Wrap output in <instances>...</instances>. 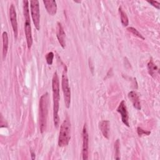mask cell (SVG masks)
<instances>
[{"instance_id": "obj_20", "label": "cell", "mask_w": 160, "mask_h": 160, "mask_svg": "<svg viewBox=\"0 0 160 160\" xmlns=\"http://www.w3.org/2000/svg\"><path fill=\"white\" fill-rule=\"evenodd\" d=\"M137 132L138 134V135L139 136H141L142 135H146V136H148L151 134V132L150 131H146L144 129H142L140 127H138L137 128Z\"/></svg>"}, {"instance_id": "obj_15", "label": "cell", "mask_w": 160, "mask_h": 160, "mask_svg": "<svg viewBox=\"0 0 160 160\" xmlns=\"http://www.w3.org/2000/svg\"><path fill=\"white\" fill-rule=\"evenodd\" d=\"M148 69L149 74L152 76L154 78L155 74H156V72L159 71L158 68L156 66V64L154 63L153 61L151 59L149 62L148 63Z\"/></svg>"}, {"instance_id": "obj_8", "label": "cell", "mask_w": 160, "mask_h": 160, "mask_svg": "<svg viewBox=\"0 0 160 160\" xmlns=\"http://www.w3.org/2000/svg\"><path fill=\"white\" fill-rule=\"evenodd\" d=\"M117 111L121 114L122 122L128 127H129V115L127 109V107L126 105V102L124 100H122L119 104Z\"/></svg>"}, {"instance_id": "obj_13", "label": "cell", "mask_w": 160, "mask_h": 160, "mask_svg": "<svg viewBox=\"0 0 160 160\" xmlns=\"http://www.w3.org/2000/svg\"><path fill=\"white\" fill-rule=\"evenodd\" d=\"M109 124H110V122L108 120L101 121L99 123V128L101 130L103 136L106 139H109Z\"/></svg>"}, {"instance_id": "obj_11", "label": "cell", "mask_w": 160, "mask_h": 160, "mask_svg": "<svg viewBox=\"0 0 160 160\" xmlns=\"http://www.w3.org/2000/svg\"><path fill=\"white\" fill-rule=\"evenodd\" d=\"M44 7L48 12V14L51 16H54L57 12V3L54 0L52 1H42Z\"/></svg>"}, {"instance_id": "obj_19", "label": "cell", "mask_w": 160, "mask_h": 160, "mask_svg": "<svg viewBox=\"0 0 160 160\" xmlns=\"http://www.w3.org/2000/svg\"><path fill=\"white\" fill-rule=\"evenodd\" d=\"M114 148H115V150H116V151H115V155H116L115 159H119L120 158L119 157V139H117L116 141L115 142Z\"/></svg>"}, {"instance_id": "obj_2", "label": "cell", "mask_w": 160, "mask_h": 160, "mask_svg": "<svg viewBox=\"0 0 160 160\" xmlns=\"http://www.w3.org/2000/svg\"><path fill=\"white\" fill-rule=\"evenodd\" d=\"M48 93L43 94L39 99V128L41 133H43L47 125L48 113Z\"/></svg>"}, {"instance_id": "obj_9", "label": "cell", "mask_w": 160, "mask_h": 160, "mask_svg": "<svg viewBox=\"0 0 160 160\" xmlns=\"http://www.w3.org/2000/svg\"><path fill=\"white\" fill-rule=\"evenodd\" d=\"M9 18L10 21L12 26V28L13 30L14 38L16 39L18 37V22H17V16L16 11L14 5L12 4L9 8Z\"/></svg>"}, {"instance_id": "obj_3", "label": "cell", "mask_w": 160, "mask_h": 160, "mask_svg": "<svg viewBox=\"0 0 160 160\" xmlns=\"http://www.w3.org/2000/svg\"><path fill=\"white\" fill-rule=\"evenodd\" d=\"M23 14L24 17V32L26 39L27 46L29 49H31L32 44V36L31 31V26L30 22L29 10V1H23Z\"/></svg>"}, {"instance_id": "obj_22", "label": "cell", "mask_w": 160, "mask_h": 160, "mask_svg": "<svg viewBox=\"0 0 160 160\" xmlns=\"http://www.w3.org/2000/svg\"><path fill=\"white\" fill-rule=\"evenodd\" d=\"M31 157H32V159H35V154L33 152H31Z\"/></svg>"}, {"instance_id": "obj_1", "label": "cell", "mask_w": 160, "mask_h": 160, "mask_svg": "<svg viewBox=\"0 0 160 160\" xmlns=\"http://www.w3.org/2000/svg\"><path fill=\"white\" fill-rule=\"evenodd\" d=\"M52 99H53V121L54 125L56 128H58L59 124V117L58 112L59 109V81L58 74L55 72L52 79Z\"/></svg>"}, {"instance_id": "obj_4", "label": "cell", "mask_w": 160, "mask_h": 160, "mask_svg": "<svg viewBox=\"0 0 160 160\" xmlns=\"http://www.w3.org/2000/svg\"><path fill=\"white\" fill-rule=\"evenodd\" d=\"M71 122L68 118H66L62 122L59 138H58V145L59 147H64L69 144L71 139Z\"/></svg>"}, {"instance_id": "obj_5", "label": "cell", "mask_w": 160, "mask_h": 160, "mask_svg": "<svg viewBox=\"0 0 160 160\" xmlns=\"http://www.w3.org/2000/svg\"><path fill=\"white\" fill-rule=\"evenodd\" d=\"M61 87L62 90L63 92L64 96V100L65 103V106L66 108H69L70 104H71V89L69 88V81L67 74V68L66 66H64L62 74V78H61Z\"/></svg>"}, {"instance_id": "obj_17", "label": "cell", "mask_w": 160, "mask_h": 160, "mask_svg": "<svg viewBox=\"0 0 160 160\" xmlns=\"http://www.w3.org/2000/svg\"><path fill=\"white\" fill-rule=\"evenodd\" d=\"M127 30H128V31L131 32L132 34H133L134 36L138 37L139 38L142 39H143V40L144 39V38L142 36V35L136 29H135L134 28H133V27H129V28H127Z\"/></svg>"}, {"instance_id": "obj_6", "label": "cell", "mask_w": 160, "mask_h": 160, "mask_svg": "<svg viewBox=\"0 0 160 160\" xmlns=\"http://www.w3.org/2000/svg\"><path fill=\"white\" fill-rule=\"evenodd\" d=\"M31 15L33 24L37 30L40 29V11L39 2L37 0H32L30 1Z\"/></svg>"}, {"instance_id": "obj_16", "label": "cell", "mask_w": 160, "mask_h": 160, "mask_svg": "<svg viewBox=\"0 0 160 160\" xmlns=\"http://www.w3.org/2000/svg\"><path fill=\"white\" fill-rule=\"evenodd\" d=\"M119 12L120 14V17H121V21L123 26H127L129 24V21H128V18L126 15V14L124 12V11L122 9L121 7L119 8Z\"/></svg>"}, {"instance_id": "obj_18", "label": "cell", "mask_w": 160, "mask_h": 160, "mask_svg": "<svg viewBox=\"0 0 160 160\" xmlns=\"http://www.w3.org/2000/svg\"><path fill=\"white\" fill-rule=\"evenodd\" d=\"M54 58V53L52 52H49L46 55V60L49 65H51L52 64V61Z\"/></svg>"}, {"instance_id": "obj_7", "label": "cell", "mask_w": 160, "mask_h": 160, "mask_svg": "<svg viewBox=\"0 0 160 160\" xmlns=\"http://www.w3.org/2000/svg\"><path fill=\"white\" fill-rule=\"evenodd\" d=\"M82 159L86 160L88 159V149H89V135L88 132L86 124H84L82 131Z\"/></svg>"}, {"instance_id": "obj_21", "label": "cell", "mask_w": 160, "mask_h": 160, "mask_svg": "<svg viewBox=\"0 0 160 160\" xmlns=\"http://www.w3.org/2000/svg\"><path fill=\"white\" fill-rule=\"evenodd\" d=\"M149 3H150L151 5H152L154 7H155L156 8H157L158 9H159L160 7V3L158 1H148Z\"/></svg>"}, {"instance_id": "obj_10", "label": "cell", "mask_w": 160, "mask_h": 160, "mask_svg": "<svg viewBox=\"0 0 160 160\" xmlns=\"http://www.w3.org/2000/svg\"><path fill=\"white\" fill-rule=\"evenodd\" d=\"M56 36L61 46L64 49L66 46V34L64 29L59 22H57Z\"/></svg>"}, {"instance_id": "obj_14", "label": "cell", "mask_w": 160, "mask_h": 160, "mask_svg": "<svg viewBox=\"0 0 160 160\" xmlns=\"http://www.w3.org/2000/svg\"><path fill=\"white\" fill-rule=\"evenodd\" d=\"M2 59L3 61L5 59V58L6 56V54L8 53V33L6 32H3L2 34Z\"/></svg>"}, {"instance_id": "obj_12", "label": "cell", "mask_w": 160, "mask_h": 160, "mask_svg": "<svg viewBox=\"0 0 160 160\" xmlns=\"http://www.w3.org/2000/svg\"><path fill=\"white\" fill-rule=\"evenodd\" d=\"M128 98L131 101V102L132 103L134 108H135L138 110H140L141 108V103H140L139 98L138 94L135 91H131L128 93Z\"/></svg>"}]
</instances>
